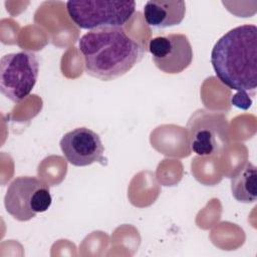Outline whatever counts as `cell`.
Wrapping results in <instances>:
<instances>
[{"mask_svg":"<svg viewBox=\"0 0 257 257\" xmlns=\"http://www.w3.org/2000/svg\"><path fill=\"white\" fill-rule=\"evenodd\" d=\"M85 72L97 79L109 81L128 72L138 64L145 48L122 27L89 30L78 41Z\"/></svg>","mask_w":257,"mask_h":257,"instance_id":"6da1fadb","label":"cell"},{"mask_svg":"<svg viewBox=\"0 0 257 257\" xmlns=\"http://www.w3.org/2000/svg\"><path fill=\"white\" fill-rule=\"evenodd\" d=\"M211 64L219 80L236 94L254 93L257 87V27L237 26L215 43Z\"/></svg>","mask_w":257,"mask_h":257,"instance_id":"7a4b0ae2","label":"cell"},{"mask_svg":"<svg viewBox=\"0 0 257 257\" xmlns=\"http://www.w3.org/2000/svg\"><path fill=\"white\" fill-rule=\"evenodd\" d=\"M69 18L81 29L122 27L134 15L136 2L107 0H70L66 2Z\"/></svg>","mask_w":257,"mask_h":257,"instance_id":"3957f363","label":"cell"},{"mask_svg":"<svg viewBox=\"0 0 257 257\" xmlns=\"http://www.w3.org/2000/svg\"><path fill=\"white\" fill-rule=\"evenodd\" d=\"M52 202L49 186L36 177L15 178L8 186L4 206L14 219L25 222L48 210Z\"/></svg>","mask_w":257,"mask_h":257,"instance_id":"277c9868","label":"cell"},{"mask_svg":"<svg viewBox=\"0 0 257 257\" xmlns=\"http://www.w3.org/2000/svg\"><path fill=\"white\" fill-rule=\"evenodd\" d=\"M191 150L202 157L217 156L229 143V123L224 113L198 109L187 123Z\"/></svg>","mask_w":257,"mask_h":257,"instance_id":"5b68a950","label":"cell"},{"mask_svg":"<svg viewBox=\"0 0 257 257\" xmlns=\"http://www.w3.org/2000/svg\"><path fill=\"white\" fill-rule=\"evenodd\" d=\"M39 61L34 52L8 53L0 60V91L18 103L32 91L38 78Z\"/></svg>","mask_w":257,"mask_h":257,"instance_id":"8992f818","label":"cell"},{"mask_svg":"<svg viewBox=\"0 0 257 257\" xmlns=\"http://www.w3.org/2000/svg\"><path fill=\"white\" fill-rule=\"evenodd\" d=\"M153 62L163 72H183L193 61V48L185 34L171 33L154 37L149 42Z\"/></svg>","mask_w":257,"mask_h":257,"instance_id":"52a82bcc","label":"cell"},{"mask_svg":"<svg viewBox=\"0 0 257 257\" xmlns=\"http://www.w3.org/2000/svg\"><path fill=\"white\" fill-rule=\"evenodd\" d=\"M59 145L65 159L75 167H86L93 163L104 164V148L100 137L88 127H76L66 133Z\"/></svg>","mask_w":257,"mask_h":257,"instance_id":"ba28073f","label":"cell"},{"mask_svg":"<svg viewBox=\"0 0 257 257\" xmlns=\"http://www.w3.org/2000/svg\"><path fill=\"white\" fill-rule=\"evenodd\" d=\"M186 3L182 0H150L144 7L148 25L166 28L180 24L185 18Z\"/></svg>","mask_w":257,"mask_h":257,"instance_id":"9c48e42d","label":"cell"},{"mask_svg":"<svg viewBox=\"0 0 257 257\" xmlns=\"http://www.w3.org/2000/svg\"><path fill=\"white\" fill-rule=\"evenodd\" d=\"M233 197L241 203H253L257 199V170L247 162L231 180Z\"/></svg>","mask_w":257,"mask_h":257,"instance_id":"30bf717a","label":"cell"}]
</instances>
